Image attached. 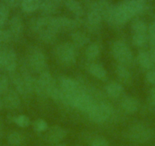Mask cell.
Here are the masks:
<instances>
[{
    "mask_svg": "<svg viewBox=\"0 0 155 146\" xmlns=\"http://www.w3.org/2000/svg\"><path fill=\"white\" fill-rule=\"evenodd\" d=\"M60 87L65 92H74L79 89V85L73 78L63 77L60 79Z\"/></svg>",
    "mask_w": 155,
    "mask_h": 146,
    "instance_id": "13",
    "label": "cell"
},
{
    "mask_svg": "<svg viewBox=\"0 0 155 146\" xmlns=\"http://www.w3.org/2000/svg\"><path fill=\"white\" fill-rule=\"evenodd\" d=\"M122 5L134 17L142 12L145 8V2L143 0H123Z\"/></svg>",
    "mask_w": 155,
    "mask_h": 146,
    "instance_id": "9",
    "label": "cell"
},
{
    "mask_svg": "<svg viewBox=\"0 0 155 146\" xmlns=\"http://www.w3.org/2000/svg\"><path fill=\"white\" fill-rule=\"evenodd\" d=\"M12 38V34L9 31H2L0 30V44L6 43L11 41Z\"/></svg>",
    "mask_w": 155,
    "mask_h": 146,
    "instance_id": "34",
    "label": "cell"
},
{
    "mask_svg": "<svg viewBox=\"0 0 155 146\" xmlns=\"http://www.w3.org/2000/svg\"><path fill=\"white\" fill-rule=\"evenodd\" d=\"M39 8H41V11L45 14H52V13H55L56 12L57 5L50 2L49 0H46V1L41 2Z\"/></svg>",
    "mask_w": 155,
    "mask_h": 146,
    "instance_id": "24",
    "label": "cell"
},
{
    "mask_svg": "<svg viewBox=\"0 0 155 146\" xmlns=\"http://www.w3.org/2000/svg\"><path fill=\"white\" fill-rule=\"evenodd\" d=\"M29 62L31 68L34 71L37 72L44 71L47 63H46L45 55L41 51L37 50L33 51L30 56Z\"/></svg>",
    "mask_w": 155,
    "mask_h": 146,
    "instance_id": "7",
    "label": "cell"
},
{
    "mask_svg": "<svg viewBox=\"0 0 155 146\" xmlns=\"http://www.w3.org/2000/svg\"><path fill=\"white\" fill-rule=\"evenodd\" d=\"M89 71L93 76L101 80H104L107 78V71L103 65L98 63H91L89 65Z\"/></svg>",
    "mask_w": 155,
    "mask_h": 146,
    "instance_id": "16",
    "label": "cell"
},
{
    "mask_svg": "<svg viewBox=\"0 0 155 146\" xmlns=\"http://www.w3.org/2000/svg\"><path fill=\"white\" fill-rule=\"evenodd\" d=\"M95 104L96 103L92 99L91 97L81 89L78 95L75 102H74V107L77 108L79 111L88 114L91 111L92 108L94 107Z\"/></svg>",
    "mask_w": 155,
    "mask_h": 146,
    "instance_id": "6",
    "label": "cell"
},
{
    "mask_svg": "<svg viewBox=\"0 0 155 146\" xmlns=\"http://www.w3.org/2000/svg\"><path fill=\"white\" fill-rule=\"evenodd\" d=\"M3 66V51H0V68Z\"/></svg>",
    "mask_w": 155,
    "mask_h": 146,
    "instance_id": "38",
    "label": "cell"
},
{
    "mask_svg": "<svg viewBox=\"0 0 155 146\" xmlns=\"http://www.w3.org/2000/svg\"><path fill=\"white\" fill-rule=\"evenodd\" d=\"M56 33L50 29V28H44L39 32L41 39L46 43H50L54 41L55 38H56Z\"/></svg>",
    "mask_w": 155,
    "mask_h": 146,
    "instance_id": "23",
    "label": "cell"
},
{
    "mask_svg": "<svg viewBox=\"0 0 155 146\" xmlns=\"http://www.w3.org/2000/svg\"><path fill=\"white\" fill-rule=\"evenodd\" d=\"M2 129H3V126H2V121L0 120V134L2 132Z\"/></svg>",
    "mask_w": 155,
    "mask_h": 146,
    "instance_id": "40",
    "label": "cell"
},
{
    "mask_svg": "<svg viewBox=\"0 0 155 146\" xmlns=\"http://www.w3.org/2000/svg\"><path fill=\"white\" fill-rule=\"evenodd\" d=\"M113 112V107L110 103L102 102L95 104L91 111L88 113L89 118L96 123H101L107 121Z\"/></svg>",
    "mask_w": 155,
    "mask_h": 146,
    "instance_id": "3",
    "label": "cell"
},
{
    "mask_svg": "<svg viewBox=\"0 0 155 146\" xmlns=\"http://www.w3.org/2000/svg\"><path fill=\"white\" fill-rule=\"evenodd\" d=\"M49 1H50V2H53V3H55L56 5H59V4H60L61 2H63V1H66V0H49Z\"/></svg>",
    "mask_w": 155,
    "mask_h": 146,
    "instance_id": "39",
    "label": "cell"
},
{
    "mask_svg": "<svg viewBox=\"0 0 155 146\" xmlns=\"http://www.w3.org/2000/svg\"><path fill=\"white\" fill-rule=\"evenodd\" d=\"M8 79L6 76L0 77V95H5L8 91Z\"/></svg>",
    "mask_w": 155,
    "mask_h": 146,
    "instance_id": "32",
    "label": "cell"
},
{
    "mask_svg": "<svg viewBox=\"0 0 155 146\" xmlns=\"http://www.w3.org/2000/svg\"><path fill=\"white\" fill-rule=\"evenodd\" d=\"M106 91L111 98H118L123 92V88L120 83L112 81L106 86Z\"/></svg>",
    "mask_w": 155,
    "mask_h": 146,
    "instance_id": "17",
    "label": "cell"
},
{
    "mask_svg": "<svg viewBox=\"0 0 155 146\" xmlns=\"http://www.w3.org/2000/svg\"><path fill=\"white\" fill-rule=\"evenodd\" d=\"M9 14L8 5L5 4H0V28L5 24Z\"/></svg>",
    "mask_w": 155,
    "mask_h": 146,
    "instance_id": "30",
    "label": "cell"
},
{
    "mask_svg": "<svg viewBox=\"0 0 155 146\" xmlns=\"http://www.w3.org/2000/svg\"><path fill=\"white\" fill-rule=\"evenodd\" d=\"M112 53L115 59L123 65L131 63L133 59L132 51L124 41H117L113 43Z\"/></svg>",
    "mask_w": 155,
    "mask_h": 146,
    "instance_id": "4",
    "label": "cell"
},
{
    "mask_svg": "<svg viewBox=\"0 0 155 146\" xmlns=\"http://www.w3.org/2000/svg\"><path fill=\"white\" fill-rule=\"evenodd\" d=\"M132 28L135 34H146L147 31V25L141 20L134 21L132 22Z\"/></svg>",
    "mask_w": 155,
    "mask_h": 146,
    "instance_id": "25",
    "label": "cell"
},
{
    "mask_svg": "<svg viewBox=\"0 0 155 146\" xmlns=\"http://www.w3.org/2000/svg\"><path fill=\"white\" fill-rule=\"evenodd\" d=\"M149 34V38L155 39V22L152 23L147 29Z\"/></svg>",
    "mask_w": 155,
    "mask_h": 146,
    "instance_id": "36",
    "label": "cell"
},
{
    "mask_svg": "<svg viewBox=\"0 0 155 146\" xmlns=\"http://www.w3.org/2000/svg\"><path fill=\"white\" fill-rule=\"evenodd\" d=\"M148 38L146 34H135L132 37V43L135 47H141L146 44Z\"/></svg>",
    "mask_w": 155,
    "mask_h": 146,
    "instance_id": "28",
    "label": "cell"
},
{
    "mask_svg": "<svg viewBox=\"0 0 155 146\" xmlns=\"http://www.w3.org/2000/svg\"><path fill=\"white\" fill-rule=\"evenodd\" d=\"M150 98H151L153 104H155V88H153L150 90Z\"/></svg>",
    "mask_w": 155,
    "mask_h": 146,
    "instance_id": "37",
    "label": "cell"
},
{
    "mask_svg": "<svg viewBox=\"0 0 155 146\" xmlns=\"http://www.w3.org/2000/svg\"><path fill=\"white\" fill-rule=\"evenodd\" d=\"M54 146H66V145H65V144H57Z\"/></svg>",
    "mask_w": 155,
    "mask_h": 146,
    "instance_id": "42",
    "label": "cell"
},
{
    "mask_svg": "<svg viewBox=\"0 0 155 146\" xmlns=\"http://www.w3.org/2000/svg\"><path fill=\"white\" fill-rule=\"evenodd\" d=\"M2 101H3L4 106L10 110H13V109H16L17 107H18L21 103L18 94L15 91H8L5 94V96H4Z\"/></svg>",
    "mask_w": 155,
    "mask_h": 146,
    "instance_id": "11",
    "label": "cell"
},
{
    "mask_svg": "<svg viewBox=\"0 0 155 146\" xmlns=\"http://www.w3.org/2000/svg\"><path fill=\"white\" fill-rule=\"evenodd\" d=\"M91 146H110V143L104 137L98 136L92 140Z\"/></svg>",
    "mask_w": 155,
    "mask_h": 146,
    "instance_id": "33",
    "label": "cell"
},
{
    "mask_svg": "<svg viewBox=\"0 0 155 146\" xmlns=\"http://www.w3.org/2000/svg\"><path fill=\"white\" fill-rule=\"evenodd\" d=\"M103 16L99 12L91 9L87 14V24L91 27H97L102 22Z\"/></svg>",
    "mask_w": 155,
    "mask_h": 146,
    "instance_id": "22",
    "label": "cell"
},
{
    "mask_svg": "<svg viewBox=\"0 0 155 146\" xmlns=\"http://www.w3.org/2000/svg\"><path fill=\"white\" fill-rule=\"evenodd\" d=\"M67 132L65 129L59 126H53L47 129L45 135L46 141L51 144H58L66 136Z\"/></svg>",
    "mask_w": 155,
    "mask_h": 146,
    "instance_id": "8",
    "label": "cell"
},
{
    "mask_svg": "<svg viewBox=\"0 0 155 146\" xmlns=\"http://www.w3.org/2000/svg\"><path fill=\"white\" fill-rule=\"evenodd\" d=\"M3 106H4L3 101H2V100L1 99V98H0V110H1V109H2V107H3Z\"/></svg>",
    "mask_w": 155,
    "mask_h": 146,
    "instance_id": "41",
    "label": "cell"
},
{
    "mask_svg": "<svg viewBox=\"0 0 155 146\" xmlns=\"http://www.w3.org/2000/svg\"><path fill=\"white\" fill-rule=\"evenodd\" d=\"M71 40L76 47H83L89 42V38L85 34L80 31H76L71 34Z\"/></svg>",
    "mask_w": 155,
    "mask_h": 146,
    "instance_id": "20",
    "label": "cell"
},
{
    "mask_svg": "<svg viewBox=\"0 0 155 146\" xmlns=\"http://www.w3.org/2000/svg\"><path fill=\"white\" fill-rule=\"evenodd\" d=\"M122 107L127 114H134L138 110L139 102L135 98L128 97L122 101Z\"/></svg>",
    "mask_w": 155,
    "mask_h": 146,
    "instance_id": "12",
    "label": "cell"
},
{
    "mask_svg": "<svg viewBox=\"0 0 155 146\" xmlns=\"http://www.w3.org/2000/svg\"><path fill=\"white\" fill-rule=\"evenodd\" d=\"M34 129L37 132H43L48 129V124L42 119H38L34 122Z\"/></svg>",
    "mask_w": 155,
    "mask_h": 146,
    "instance_id": "31",
    "label": "cell"
},
{
    "mask_svg": "<svg viewBox=\"0 0 155 146\" xmlns=\"http://www.w3.org/2000/svg\"><path fill=\"white\" fill-rule=\"evenodd\" d=\"M54 54L58 62L65 66L74 65L76 61V50L74 44L64 43L55 48Z\"/></svg>",
    "mask_w": 155,
    "mask_h": 146,
    "instance_id": "1",
    "label": "cell"
},
{
    "mask_svg": "<svg viewBox=\"0 0 155 146\" xmlns=\"http://www.w3.org/2000/svg\"><path fill=\"white\" fill-rule=\"evenodd\" d=\"M137 59L139 65L145 69H150L154 65V62H153L149 54V52L140 51L138 54Z\"/></svg>",
    "mask_w": 155,
    "mask_h": 146,
    "instance_id": "15",
    "label": "cell"
},
{
    "mask_svg": "<svg viewBox=\"0 0 155 146\" xmlns=\"http://www.w3.org/2000/svg\"><path fill=\"white\" fill-rule=\"evenodd\" d=\"M65 3L67 8L78 17L81 16L84 13V10L81 5L76 0H66Z\"/></svg>",
    "mask_w": 155,
    "mask_h": 146,
    "instance_id": "19",
    "label": "cell"
},
{
    "mask_svg": "<svg viewBox=\"0 0 155 146\" xmlns=\"http://www.w3.org/2000/svg\"><path fill=\"white\" fill-rule=\"evenodd\" d=\"M54 86H56L54 78L49 71H44L41 72L39 78L35 81L34 91L40 96H49V92Z\"/></svg>",
    "mask_w": 155,
    "mask_h": 146,
    "instance_id": "5",
    "label": "cell"
},
{
    "mask_svg": "<svg viewBox=\"0 0 155 146\" xmlns=\"http://www.w3.org/2000/svg\"><path fill=\"white\" fill-rule=\"evenodd\" d=\"M153 132L151 129L141 124H137L129 128L126 132V137L129 140L138 143L149 141L153 138Z\"/></svg>",
    "mask_w": 155,
    "mask_h": 146,
    "instance_id": "2",
    "label": "cell"
},
{
    "mask_svg": "<svg viewBox=\"0 0 155 146\" xmlns=\"http://www.w3.org/2000/svg\"><path fill=\"white\" fill-rule=\"evenodd\" d=\"M100 47L97 44H91L87 47L85 55L88 59H94L99 56Z\"/></svg>",
    "mask_w": 155,
    "mask_h": 146,
    "instance_id": "26",
    "label": "cell"
},
{
    "mask_svg": "<svg viewBox=\"0 0 155 146\" xmlns=\"http://www.w3.org/2000/svg\"><path fill=\"white\" fill-rule=\"evenodd\" d=\"M3 67L8 71L12 72L17 67V56L14 50L3 51Z\"/></svg>",
    "mask_w": 155,
    "mask_h": 146,
    "instance_id": "10",
    "label": "cell"
},
{
    "mask_svg": "<svg viewBox=\"0 0 155 146\" xmlns=\"http://www.w3.org/2000/svg\"><path fill=\"white\" fill-rule=\"evenodd\" d=\"M12 121L21 128H26L30 125V119L26 115H19L13 117Z\"/></svg>",
    "mask_w": 155,
    "mask_h": 146,
    "instance_id": "29",
    "label": "cell"
},
{
    "mask_svg": "<svg viewBox=\"0 0 155 146\" xmlns=\"http://www.w3.org/2000/svg\"><path fill=\"white\" fill-rule=\"evenodd\" d=\"M116 72L118 78L123 82L129 84L132 81V76H131L130 72H129V71L125 65H121V64L117 65L116 68Z\"/></svg>",
    "mask_w": 155,
    "mask_h": 146,
    "instance_id": "18",
    "label": "cell"
},
{
    "mask_svg": "<svg viewBox=\"0 0 155 146\" xmlns=\"http://www.w3.org/2000/svg\"><path fill=\"white\" fill-rule=\"evenodd\" d=\"M9 26V31L12 34V37H18L23 31V22L21 18L18 15H15L12 18Z\"/></svg>",
    "mask_w": 155,
    "mask_h": 146,
    "instance_id": "14",
    "label": "cell"
},
{
    "mask_svg": "<svg viewBox=\"0 0 155 146\" xmlns=\"http://www.w3.org/2000/svg\"><path fill=\"white\" fill-rule=\"evenodd\" d=\"M143 1H144V2H145V0H143Z\"/></svg>",
    "mask_w": 155,
    "mask_h": 146,
    "instance_id": "43",
    "label": "cell"
},
{
    "mask_svg": "<svg viewBox=\"0 0 155 146\" xmlns=\"http://www.w3.org/2000/svg\"><path fill=\"white\" fill-rule=\"evenodd\" d=\"M41 2V0H22L21 5L25 12H32L39 8Z\"/></svg>",
    "mask_w": 155,
    "mask_h": 146,
    "instance_id": "21",
    "label": "cell"
},
{
    "mask_svg": "<svg viewBox=\"0 0 155 146\" xmlns=\"http://www.w3.org/2000/svg\"><path fill=\"white\" fill-rule=\"evenodd\" d=\"M23 141V135L21 133H19L18 132H16V131L10 132L9 135H8V141L10 144H12V145H19V144H21Z\"/></svg>",
    "mask_w": 155,
    "mask_h": 146,
    "instance_id": "27",
    "label": "cell"
},
{
    "mask_svg": "<svg viewBox=\"0 0 155 146\" xmlns=\"http://www.w3.org/2000/svg\"><path fill=\"white\" fill-rule=\"evenodd\" d=\"M146 80L151 85H155V70H150L146 74Z\"/></svg>",
    "mask_w": 155,
    "mask_h": 146,
    "instance_id": "35",
    "label": "cell"
}]
</instances>
